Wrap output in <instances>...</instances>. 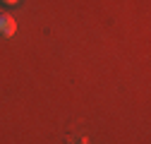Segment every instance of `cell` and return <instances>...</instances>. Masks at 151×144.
<instances>
[{"instance_id": "cell-1", "label": "cell", "mask_w": 151, "mask_h": 144, "mask_svg": "<svg viewBox=\"0 0 151 144\" xmlns=\"http://www.w3.org/2000/svg\"><path fill=\"white\" fill-rule=\"evenodd\" d=\"M17 31V22L12 19L10 14L0 12V36H5V39H10V36H14Z\"/></svg>"}, {"instance_id": "cell-2", "label": "cell", "mask_w": 151, "mask_h": 144, "mask_svg": "<svg viewBox=\"0 0 151 144\" xmlns=\"http://www.w3.org/2000/svg\"><path fill=\"white\" fill-rule=\"evenodd\" d=\"M0 3H3V5H10V7H12V5H19V0H0Z\"/></svg>"}]
</instances>
